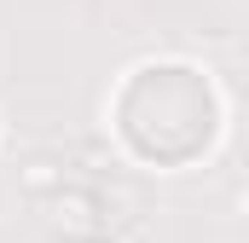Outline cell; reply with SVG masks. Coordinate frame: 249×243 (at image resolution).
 I'll use <instances>...</instances> for the list:
<instances>
[{
    "instance_id": "1",
    "label": "cell",
    "mask_w": 249,
    "mask_h": 243,
    "mask_svg": "<svg viewBox=\"0 0 249 243\" xmlns=\"http://www.w3.org/2000/svg\"><path fill=\"white\" fill-rule=\"evenodd\" d=\"M214 93L186 64H145L116 99V127L145 162H186L214 139Z\"/></svg>"
}]
</instances>
